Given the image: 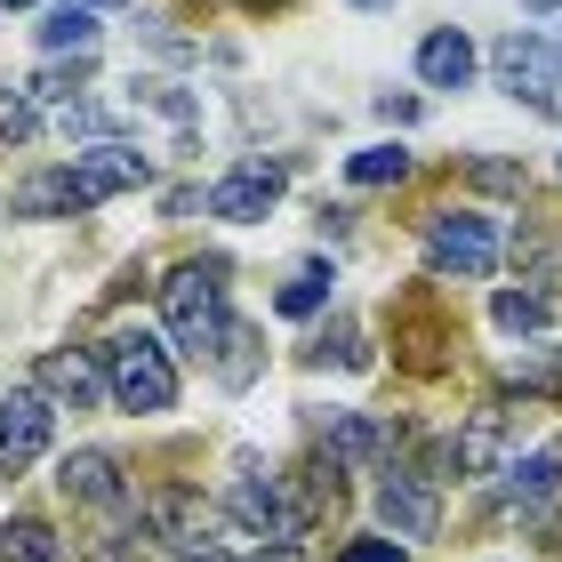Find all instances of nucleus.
<instances>
[{
    "instance_id": "1",
    "label": "nucleus",
    "mask_w": 562,
    "mask_h": 562,
    "mask_svg": "<svg viewBox=\"0 0 562 562\" xmlns=\"http://www.w3.org/2000/svg\"><path fill=\"white\" fill-rule=\"evenodd\" d=\"M97 370H105V394L130 418H161L177 402V362H169L161 338H145V329H113V338L97 346Z\"/></svg>"
},
{
    "instance_id": "2",
    "label": "nucleus",
    "mask_w": 562,
    "mask_h": 562,
    "mask_svg": "<svg viewBox=\"0 0 562 562\" xmlns=\"http://www.w3.org/2000/svg\"><path fill=\"white\" fill-rule=\"evenodd\" d=\"M161 322H169V346H186L193 362H210L217 338L234 329V314H225V266H177L161 281Z\"/></svg>"
},
{
    "instance_id": "3",
    "label": "nucleus",
    "mask_w": 562,
    "mask_h": 562,
    "mask_svg": "<svg viewBox=\"0 0 562 562\" xmlns=\"http://www.w3.org/2000/svg\"><path fill=\"white\" fill-rule=\"evenodd\" d=\"M491 65H498V81L515 89L530 113L562 121V41H547V33H506L491 48Z\"/></svg>"
},
{
    "instance_id": "4",
    "label": "nucleus",
    "mask_w": 562,
    "mask_h": 562,
    "mask_svg": "<svg viewBox=\"0 0 562 562\" xmlns=\"http://www.w3.org/2000/svg\"><path fill=\"white\" fill-rule=\"evenodd\" d=\"M426 258L434 273H458V281H482L498 266V225L482 210H434L426 217Z\"/></svg>"
},
{
    "instance_id": "5",
    "label": "nucleus",
    "mask_w": 562,
    "mask_h": 562,
    "mask_svg": "<svg viewBox=\"0 0 562 562\" xmlns=\"http://www.w3.org/2000/svg\"><path fill=\"white\" fill-rule=\"evenodd\" d=\"M281 186H290V161H266V153H249V161H234V169L210 186V217L249 225V217H266L273 201H281Z\"/></svg>"
},
{
    "instance_id": "6",
    "label": "nucleus",
    "mask_w": 562,
    "mask_h": 562,
    "mask_svg": "<svg viewBox=\"0 0 562 562\" xmlns=\"http://www.w3.org/2000/svg\"><path fill=\"white\" fill-rule=\"evenodd\" d=\"M506 515H515L522 530H554L562 515V450H539V458H522V467H506Z\"/></svg>"
},
{
    "instance_id": "7",
    "label": "nucleus",
    "mask_w": 562,
    "mask_h": 562,
    "mask_svg": "<svg viewBox=\"0 0 562 562\" xmlns=\"http://www.w3.org/2000/svg\"><path fill=\"white\" fill-rule=\"evenodd\" d=\"M48 434H57V402L48 394H0V467H33L48 450Z\"/></svg>"
},
{
    "instance_id": "8",
    "label": "nucleus",
    "mask_w": 562,
    "mask_h": 562,
    "mask_svg": "<svg viewBox=\"0 0 562 562\" xmlns=\"http://www.w3.org/2000/svg\"><path fill=\"white\" fill-rule=\"evenodd\" d=\"M145 177H153V161H145V153H137L130 137H105V145H89L81 161H72V186H81V201H89V210H97L105 193H130V186H145Z\"/></svg>"
},
{
    "instance_id": "9",
    "label": "nucleus",
    "mask_w": 562,
    "mask_h": 562,
    "mask_svg": "<svg viewBox=\"0 0 562 562\" xmlns=\"http://www.w3.org/2000/svg\"><path fill=\"white\" fill-rule=\"evenodd\" d=\"M378 522H386L394 539H434V530H442L434 482L426 474H386V482H378Z\"/></svg>"
},
{
    "instance_id": "10",
    "label": "nucleus",
    "mask_w": 562,
    "mask_h": 562,
    "mask_svg": "<svg viewBox=\"0 0 562 562\" xmlns=\"http://www.w3.org/2000/svg\"><path fill=\"white\" fill-rule=\"evenodd\" d=\"M57 491L72 506H130V482H121V458L113 450H72L57 467Z\"/></svg>"
},
{
    "instance_id": "11",
    "label": "nucleus",
    "mask_w": 562,
    "mask_h": 562,
    "mask_svg": "<svg viewBox=\"0 0 562 562\" xmlns=\"http://www.w3.org/2000/svg\"><path fill=\"white\" fill-rule=\"evenodd\" d=\"M322 450H329V467H378V458L394 450V434L362 418V411H329L322 418Z\"/></svg>"
},
{
    "instance_id": "12",
    "label": "nucleus",
    "mask_w": 562,
    "mask_h": 562,
    "mask_svg": "<svg viewBox=\"0 0 562 562\" xmlns=\"http://www.w3.org/2000/svg\"><path fill=\"white\" fill-rule=\"evenodd\" d=\"M506 442H515L506 411H474L467 426H458V442H450V474H498Z\"/></svg>"
},
{
    "instance_id": "13",
    "label": "nucleus",
    "mask_w": 562,
    "mask_h": 562,
    "mask_svg": "<svg viewBox=\"0 0 562 562\" xmlns=\"http://www.w3.org/2000/svg\"><path fill=\"white\" fill-rule=\"evenodd\" d=\"M418 81L426 89H467L474 81V41L458 33V24H442V33L418 41Z\"/></svg>"
},
{
    "instance_id": "14",
    "label": "nucleus",
    "mask_w": 562,
    "mask_h": 562,
    "mask_svg": "<svg viewBox=\"0 0 562 562\" xmlns=\"http://www.w3.org/2000/svg\"><path fill=\"white\" fill-rule=\"evenodd\" d=\"M41 386H48V402H65V411H89L97 386H105V370H97V353H48Z\"/></svg>"
},
{
    "instance_id": "15",
    "label": "nucleus",
    "mask_w": 562,
    "mask_h": 562,
    "mask_svg": "<svg viewBox=\"0 0 562 562\" xmlns=\"http://www.w3.org/2000/svg\"><path fill=\"white\" fill-rule=\"evenodd\" d=\"M72 210H89L81 186H72V169H41V177L16 186V217H72Z\"/></svg>"
},
{
    "instance_id": "16",
    "label": "nucleus",
    "mask_w": 562,
    "mask_h": 562,
    "mask_svg": "<svg viewBox=\"0 0 562 562\" xmlns=\"http://www.w3.org/2000/svg\"><path fill=\"white\" fill-rule=\"evenodd\" d=\"M153 530H161L169 547H210L201 530H210V506H201L193 491H161L153 498Z\"/></svg>"
},
{
    "instance_id": "17",
    "label": "nucleus",
    "mask_w": 562,
    "mask_h": 562,
    "mask_svg": "<svg viewBox=\"0 0 562 562\" xmlns=\"http://www.w3.org/2000/svg\"><path fill=\"white\" fill-rule=\"evenodd\" d=\"M97 33H105V24H97V9H89V0H72V9H48L41 48H48V57H65V48H72V57H89Z\"/></svg>"
},
{
    "instance_id": "18",
    "label": "nucleus",
    "mask_w": 562,
    "mask_h": 562,
    "mask_svg": "<svg viewBox=\"0 0 562 562\" xmlns=\"http://www.w3.org/2000/svg\"><path fill=\"white\" fill-rule=\"evenodd\" d=\"M0 562H65V539L41 515H16L9 530H0Z\"/></svg>"
},
{
    "instance_id": "19",
    "label": "nucleus",
    "mask_w": 562,
    "mask_h": 562,
    "mask_svg": "<svg viewBox=\"0 0 562 562\" xmlns=\"http://www.w3.org/2000/svg\"><path fill=\"white\" fill-rule=\"evenodd\" d=\"M491 322L506 329V338H522V329H547L554 322V305H547V290H498L491 297Z\"/></svg>"
},
{
    "instance_id": "20",
    "label": "nucleus",
    "mask_w": 562,
    "mask_h": 562,
    "mask_svg": "<svg viewBox=\"0 0 562 562\" xmlns=\"http://www.w3.org/2000/svg\"><path fill=\"white\" fill-rule=\"evenodd\" d=\"M210 370L225 378V386H249V378H258V329H225V338H217V353H210Z\"/></svg>"
},
{
    "instance_id": "21",
    "label": "nucleus",
    "mask_w": 562,
    "mask_h": 562,
    "mask_svg": "<svg viewBox=\"0 0 562 562\" xmlns=\"http://www.w3.org/2000/svg\"><path fill=\"white\" fill-rule=\"evenodd\" d=\"M322 305H329V273H322V266H305V273H290V281L273 290V314H290V322L322 314Z\"/></svg>"
},
{
    "instance_id": "22",
    "label": "nucleus",
    "mask_w": 562,
    "mask_h": 562,
    "mask_svg": "<svg viewBox=\"0 0 562 562\" xmlns=\"http://www.w3.org/2000/svg\"><path fill=\"white\" fill-rule=\"evenodd\" d=\"M506 378H515L522 394H554V402H562V346H547V353H515V362H506Z\"/></svg>"
},
{
    "instance_id": "23",
    "label": "nucleus",
    "mask_w": 562,
    "mask_h": 562,
    "mask_svg": "<svg viewBox=\"0 0 562 562\" xmlns=\"http://www.w3.org/2000/svg\"><path fill=\"white\" fill-rule=\"evenodd\" d=\"M346 177H353V186H402V177H411V153H402V145H370V153L346 161Z\"/></svg>"
},
{
    "instance_id": "24",
    "label": "nucleus",
    "mask_w": 562,
    "mask_h": 562,
    "mask_svg": "<svg viewBox=\"0 0 562 562\" xmlns=\"http://www.w3.org/2000/svg\"><path fill=\"white\" fill-rule=\"evenodd\" d=\"M515 258L530 266V281L562 290V241H547V234H515Z\"/></svg>"
},
{
    "instance_id": "25",
    "label": "nucleus",
    "mask_w": 562,
    "mask_h": 562,
    "mask_svg": "<svg viewBox=\"0 0 562 562\" xmlns=\"http://www.w3.org/2000/svg\"><path fill=\"white\" fill-rule=\"evenodd\" d=\"M41 130V113L33 105H24V97L16 89H0V137H9V145H24V137H33Z\"/></svg>"
},
{
    "instance_id": "26",
    "label": "nucleus",
    "mask_w": 562,
    "mask_h": 562,
    "mask_svg": "<svg viewBox=\"0 0 562 562\" xmlns=\"http://www.w3.org/2000/svg\"><path fill=\"white\" fill-rule=\"evenodd\" d=\"M474 186H491V193H522V169L515 161H467Z\"/></svg>"
},
{
    "instance_id": "27",
    "label": "nucleus",
    "mask_w": 562,
    "mask_h": 562,
    "mask_svg": "<svg viewBox=\"0 0 562 562\" xmlns=\"http://www.w3.org/2000/svg\"><path fill=\"white\" fill-rule=\"evenodd\" d=\"M338 562H402V547H394V539H346Z\"/></svg>"
},
{
    "instance_id": "28",
    "label": "nucleus",
    "mask_w": 562,
    "mask_h": 562,
    "mask_svg": "<svg viewBox=\"0 0 562 562\" xmlns=\"http://www.w3.org/2000/svg\"><path fill=\"white\" fill-rule=\"evenodd\" d=\"M378 113H386V121H418V97H394L386 89V97H378Z\"/></svg>"
},
{
    "instance_id": "29",
    "label": "nucleus",
    "mask_w": 562,
    "mask_h": 562,
    "mask_svg": "<svg viewBox=\"0 0 562 562\" xmlns=\"http://www.w3.org/2000/svg\"><path fill=\"white\" fill-rule=\"evenodd\" d=\"M186 562H225V554L217 547H186Z\"/></svg>"
},
{
    "instance_id": "30",
    "label": "nucleus",
    "mask_w": 562,
    "mask_h": 562,
    "mask_svg": "<svg viewBox=\"0 0 562 562\" xmlns=\"http://www.w3.org/2000/svg\"><path fill=\"white\" fill-rule=\"evenodd\" d=\"M89 9H130V0H89Z\"/></svg>"
},
{
    "instance_id": "31",
    "label": "nucleus",
    "mask_w": 562,
    "mask_h": 562,
    "mask_svg": "<svg viewBox=\"0 0 562 562\" xmlns=\"http://www.w3.org/2000/svg\"><path fill=\"white\" fill-rule=\"evenodd\" d=\"M353 9H394V0H353Z\"/></svg>"
},
{
    "instance_id": "32",
    "label": "nucleus",
    "mask_w": 562,
    "mask_h": 562,
    "mask_svg": "<svg viewBox=\"0 0 562 562\" xmlns=\"http://www.w3.org/2000/svg\"><path fill=\"white\" fill-rule=\"evenodd\" d=\"M241 9H281V0H241Z\"/></svg>"
},
{
    "instance_id": "33",
    "label": "nucleus",
    "mask_w": 562,
    "mask_h": 562,
    "mask_svg": "<svg viewBox=\"0 0 562 562\" xmlns=\"http://www.w3.org/2000/svg\"><path fill=\"white\" fill-rule=\"evenodd\" d=\"M0 9H33V0H0Z\"/></svg>"
},
{
    "instance_id": "34",
    "label": "nucleus",
    "mask_w": 562,
    "mask_h": 562,
    "mask_svg": "<svg viewBox=\"0 0 562 562\" xmlns=\"http://www.w3.org/2000/svg\"><path fill=\"white\" fill-rule=\"evenodd\" d=\"M547 9H562V0H547Z\"/></svg>"
}]
</instances>
